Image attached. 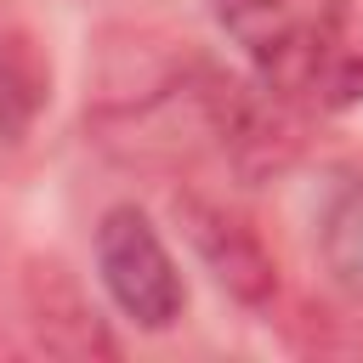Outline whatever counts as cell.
Listing matches in <instances>:
<instances>
[{
    "label": "cell",
    "mask_w": 363,
    "mask_h": 363,
    "mask_svg": "<svg viewBox=\"0 0 363 363\" xmlns=\"http://www.w3.org/2000/svg\"><path fill=\"white\" fill-rule=\"evenodd\" d=\"M96 278L136 329H170L187 306L182 267L136 204H113L96 221Z\"/></svg>",
    "instance_id": "obj_2"
},
{
    "label": "cell",
    "mask_w": 363,
    "mask_h": 363,
    "mask_svg": "<svg viewBox=\"0 0 363 363\" xmlns=\"http://www.w3.org/2000/svg\"><path fill=\"white\" fill-rule=\"evenodd\" d=\"M176 221H182L193 255L204 261V272L238 306H272V295H278V261H272V250L261 244V233L238 210H227L216 199H199V193H176Z\"/></svg>",
    "instance_id": "obj_3"
},
{
    "label": "cell",
    "mask_w": 363,
    "mask_h": 363,
    "mask_svg": "<svg viewBox=\"0 0 363 363\" xmlns=\"http://www.w3.org/2000/svg\"><path fill=\"white\" fill-rule=\"evenodd\" d=\"M346 0H216L221 34L250 74L289 102H346L363 74L346 51Z\"/></svg>",
    "instance_id": "obj_1"
},
{
    "label": "cell",
    "mask_w": 363,
    "mask_h": 363,
    "mask_svg": "<svg viewBox=\"0 0 363 363\" xmlns=\"http://www.w3.org/2000/svg\"><path fill=\"white\" fill-rule=\"evenodd\" d=\"M40 96H45V68H40L34 45L23 34L0 28V142H11L34 119Z\"/></svg>",
    "instance_id": "obj_6"
},
{
    "label": "cell",
    "mask_w": 363,
    "mask_h": 363,
    "mask_svg": "<svg viewBox=\"0 0 363 363\" xmlns=\"http://www.w3.org/2000/svg\"><path fill=\"white\" fill-rule=\"evenodd\" d=\"M23 306H28V329L34 346L51 357H113V335L102 329V318L91 312V301L79 295V284L57 267V261H34L23 278Z\"/></svg>",
    "instance_id": "obj_4"
},
{
    "label": "cell",
    "mask_w": 363,
    "mask_h": 363,
    "mask_svg": "<svg viewBox=\"0 0 363 363\" xmlns=\"http://www.w3.org/2000/svg\"><path fill=\"white\" fill-rule=\"evenodd\" d=\"M318 255H323V272L363 306V176L329 199L318 221Z\"/></svg>",
    "instance_id": "obj_5"
}]
</instances>
